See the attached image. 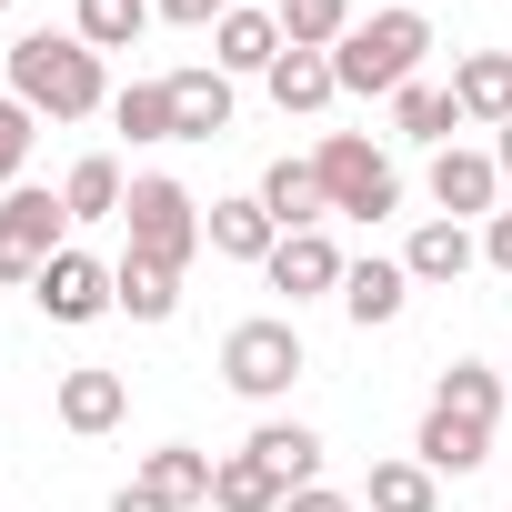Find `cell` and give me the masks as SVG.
<instances>
[{
    "label": "cell",
    "mask_w": 512,
    "mask_h": 512,
    "mask_svg": "<svg viewBox=\"0 0 512 512\" xmlns=\"http://www.w3.org/2000/svg\"><path fill=\"white\" fill-rule=\"evenodd\" d=\"M121 221H131V262H151V272H191V251H201V211H191L181 181H161V171L131 181Z\"/></svg>",
    "instance_id": "cell-3"
},
{
    "label": "cell",
    "mask_w": 512,
    "mask_h": 512,
    "mask_svg": "<svg viewBox=\"0 0 512 512\" xmlns=\"http://www.w3.org/2000/svg\"><path fill=\"white\" fill-rule=\"evenodd\" d=\"M302 372H312V362H302V332H292V322H241V332L221 342V382H231L241 402H282Z\"/></svg>",
    "instance_id": "cell-5"
},
{
    "label": "cell",
    "mask_w": 512,
    "mask_h": 512,
    "mask_svg": "<svg viewBox=\"0 0 512 512\" xmlns=\"http://www.w3.org/2000/svg\"><path fill=\"white\" fill-rule=\"evenodd\" d=\"M211 502H221V512H282L292 492H282L262 462H251V452H231V462H221V482H211Z\"/></svg>",
    "instance_id": "cell-26"
},
{
    "label": "cell",
    "mask_w": 512,
    "mask_h": 512,
    "mask_svg": "<svg viewBox=\"0 0 512 512\" xmlns=\"http://www.w3.org/2000/svg\"><path fill=\"white\" fill-rule=\"evenodd\" d=\"M342 251L322 241V231H282V251H272V292H292V302H312V292H342Z\"/></svg>",
    "instance_id": "cell-10"
},
{
    "label": "cell",
    "mask_w": 512,
    "mask_h": 512,
    "mask_svg": "<svg viewBox=\"0 0 512 512\" xmlns=\"http://www.w3.org/2000/svg\"><path fill=\"white\" fill-rule=\"evenodd\" d=\"M151 11H161V21H181V31H221L231 0H151Z\"/></svg>",
    "instance_id": "cell-32"
},
{
    "label": "cell",
    "mask_w": 512,
    "mask_h": 512,
    "mask_svg": "<svg viewBox=\"0 0 512 512\" xmlns=\"http://www.w3.org/2000/svg\"><path fill=\"white\" fill-rule=\"evenodd\" d=\"M362 502H372V512H432L442 492H432V472H422V462H372Z\"/></svg>",
    "instance_id": "cell-27"
},
{
    "label": "cell",
    "mask_w": 512,
    "mask_h": 512,
    "mask_svg": "<svg viewBox=\"0 0 512 512\" xmlns=\"http://www.w3.org/2000/svg\"><path fill=\"white\" fill-rule=\"evenodd\" d=\"M61 231H71V211L51 191H0V282H41L71 251Z\"/></svg>",
    "instance_id": "cell-6"
},
{
    "label": "cell",
    "mask_w": 512,
    "mask_h": 512,
    "mask_svg": "<svg viewBox=\"0 0 512 512\" xmlns=\"http://www.w3.org/2000/svg\"><path fill=\"white\" fill-rule=\"evenodd\" d=\"M452 101H462V121H512V51H472L462 71H452Z\"/></svg>",
    "instance_id": "cell-16"
},
{
    "label": "cell",
    "mask_w": 512,
    "mask_h": 512,
    "mask_svg": "<svg viewBox=\"0 0 512 512\" xmlns=\"http://www.w3.org/2000/svg\"><path fill=\"white\" fill-rule=\"evenodd\" d=\"M492 191H502V161H492V151H462V141H452V151L432 161V201H442L452 221H462V211H492Z\"/></svg>",
    "instance_id": "cell-13"
},
{
    "label": "cell",
    "mask_w": 512,
    "mask_h": 512,
    "mask_svg": "<svg viewBox=\"0 0 512 512\" xmlns=\"http://www.w3.org/2000/svg\"><path fill=\"white\" fill-rule=\"evenodd\" d=\"M31 101H11V91H0V191H21V161H31Z\"/></svg>",
    "instance_id": "cell-31"
},
{
    "label": "cell",
    "mask_w": 512,
    "mask_h": 512,
    "mask_svg": "<svg viewBox=\"0 0 512 512\" xmlns=\"http://www.w3.org/2000/svg\"><path fill=\"white\" fill-rule=\"evenodd\" d=\"M432 402H442V412H462V422H482V432H492V412H502V382H492V372H482V362H452V372H442V392H432Z\"/></svg>",
    "instance_id": "cell-30"
},
{
    "label": "cell",
    "mask_w": 512,
    "mask_h": 512,
    "mask_svg": "<svg viewBox=\"0 0 512 512\" xmlns=\"http://www.w3.org/2000/svg\"><path fill=\"white\" fill-rule=\"evenodd\" d=\"M121 201H131V181H121L111 151L71 161V181H61V211H71V221H121Z\"/></svg>",
    "instance_id": "cell-18"
},
{
    "label": "cell",
    "mask_w": 512,
    "mask_h": 512,
    "mask_svg": "<svg viewBox=\"0 0 512 512\" xmlns=\"http://www.w3.org/2000/svg\"><path fill=\"white\" fill-rule=\"evenodd\" d=\"M201 241L221 251V262H272V251H282V221L262 211V191H251V201H211Z\"/></svg>",
    "instance_id": "cell-8"
},
{
    "label": "cell",
    "mask_w": 512,
    "mask_h": 512,
    "mask_svg": "<svg viewBox=\"0 0 512 512\" xmlns=\"http://www.w3.org/2000/svg\"><path fill=\"white\" fill-rule=\"evenodd\" d=\"M211 482H221V462L191 452V442H161V452L141 462V492H161L171 512H181V502H211Z\"/></svg>",
    "instance_id": "cell-15"
},
{
    "label": "cell",
    "mask_w": 512,
    "mask_h": 512,
    "mask_svg": "<svg viewBox=\"0 0 512 512\" xmlns=\"http://www.w3.org/2000/svg\"><path fill=\"white\" fill-rule=\"evenodd\" d=\"M111 121H121L131 141H181V131H171V81H131V91L111 101Z\"/></svg>",
    "instance_id": "cell-29"
},
{
    "label": "cell",
    "mask_w": 512,
    "mask_h": 512,
    "mask_svg": "<svg viewBox=\"0 0 512 512\" xmlns=\"http://www.w3.org/2000/svg\"><path fill=\"white\" fill-rule=\"evenodd\" d=\"M402 272H412V282H462V272H472V231H462V221H422L412 251H402Z\"/></svg>",
    "instance_id": "cell-21"
},
{
    "label": "cell",
    "mask_w": 512,
    "mask_h": 512,
    "mask_svg": "<svg viewBox=\"0 0 512 512\" xmlns=\"http://www.w3.org/2000/svg\"><path fill=\"white\" fill-rule=\"evenodd\" d=\"M211 41H221V51H211V71H272V61L292 51V41H282V21H272V11H251V0H231Z\"/></svg>",
    "instance_id": "cell-9"
},
{
    "label": "cell",
    "mask_w": 512,
    "mask_h": 512,
    "mask_svg": "<svg viewBox=\"0 0 512 512\" xmlns=\"http://www.w3.org/2000/svg\"><path fill=\"white\" fill-rule=\"evenodd\" d=\"M282 512H352V502H342V492H322V482H312V492H292V502H282Z\"/></svg>",
    "instance_id": "cell-34"
},
{
    "label": "cell",
    "mask_w": 512,
    "mask_h": 512,
    "mask_svg": "<svg viewBox=\"0 0 512 512\" xmlns=\"http://www.w3.org/2000/svg\"><path fill=\"white\" fill-rule=\"evenodd\" d=\"M262 211H272L282 231H322V211H332V201H322V171H312V161H272V171H262Z\"/></svg>",
    "instance_id": "cell-14"
},
{
    "label": "cell",
    "mask_w": 512,
    "mask_h": 512,
    "mask_svg": "<svg viewBox=\"0 0 512 512\" xmlns=\"http://www.w3.org/2000/svg\"><path fill=\"white\" fill-rule=\"evenodd\" d=\"M482 452H492V432H482V422H462V412H442V402L422 412V442H412V462H422L432 482H442V472H482Z\"/></svg>",
    "instance_id": "cell-11"
},
{
    "label": "cell",
    "mask_w": 512,
    "mask_h": 512,
    "mask_svg": "<svg viewBox=\"0 0 512 512\" xmlns=\"http://www.w3.org/2000/svg\"><path fill=\"white\" fill-rule=\"evenodd\" d=\"M0 11H11V0H0Z\"/></svg>",
    "instance_id": "cell-38"
},
{
    "label": "cell",
    "mask_w": 512,
    "mask_h": 512,
    "mask_svg": "<svg viewBox=\"0 0 512 512\" xmlns=\"http://www.w3.org/2000/svg\"><path fill=\"white\" fill-rule=\"evenodd\" d=\"M492 161H502V171H512V121H502V151H492Z\"/></svg>",
    "instance_id": "cell-36"
},
{
    "label": "cell",
    "mask_w": 512,
    "mask_h": 512,
    "mask_svg": "<svg viewBox=\"0 0 512 512\" xmlns=\"http://www.w3.org/2000/svg\"><path fill=\"white\" fill-rule=\"evenodd\" d=\"M131 412V382L121 372H61V422L71 432H111Z\"/></svg>",
    "instance_id": "cell-19"
},
{
    "label": "cell",
    "mask_w": 512,
    "mask_h": 512,
    "mask_svg": "<svg viewBox=\"0 0 512 512\" xmlns=\"http://www.w3.org/2000/svg\"><path fill=\"white\" fill-rule=\"evenodd\" d=\"M171 131L181 141L231 131V71H171Z\"/></svg>",
    "instance_id": "cell-12"
},
{
    "label": "cell",
    "mask_w": 512,
    "mask_h": 512,
    "mask_svg": "<svg viewBox=\"0 0 512 512\" xmlns=\"http://www.w3.org/2000/svg\"><path fill=\"white\" fill-rule=\"evenodd\" d=\"M111 292H121L131 322H171V312H181V272H151V262H121Z\"/></svg>",
    "instance_id": "cell-25"
},
{
    "label": "cell",
    "mask_w": 512,
    "mask_h": 512,
    "mask_svg": "<svg viewBox=\"0 0 512 512\" xmlns=\"http://www.w3.org/2000/svg\"><path fill=\"white\" fill-rule=\"evenodd\" d=\"M392 121H402V141H432V151H452V131H462V101H452V91H432V81H412V91H392Z\"/></svg>",
    "instance_id": "cell-23"
},
{
    "label": "cell",
    "mask_w": 512,
    "mask_h": 512,
    "mask_svg": "<svg viewBox=\"0 0 512 512\" xmlns=\"http://www.w3.org/2000/svg\"><path fill=\"white\" fill-rule=\"evenodd\" d=\"M312 171H322V201H332V211H352V221L402 211V181H392V161H382L362 131H332V141L312 151Z\"/></svg>",
    "instance_id": "cell-4"
},
{
    "label": "cell",
    "mask_w": 512,
    "mask_h": 512,
    "mask_svg": "<svg viewBox=\"0 0 512 512\" xmlns=\"http://www.w3.org/2000/svg\"><path fill=\"white\" fill-rule=\"evenodd\" d=\"M31 302H41L51 322H101V312H121V292H111V272L91 262V251H61V262L31 282Z\"/></svg>",
    "instance_id": "cell-7"
},
{
    "label": "cell",
    "mask_w": 512,
    "mask_h": 512,
    "mask_svg": "<svg viewBox=\"0 0 512 512\" xmlns=\"http://www.w3.org/2000/svg\"><path fill=\"white\" fill-rule=\"evenodd\" d=\"M141 21H151V0H81V21H71V31H81L91 51H131Z\"/></svg>",
    "instance_id": "cell-28"
},
{
    "label": "cell",
    "mask_w": 512,
    "mask_h": 512,
    "mask_svg": "<svg viewBox=\"0 0 512 512\" xmlns=\"http://www.w3.org/2000/svg\"><path fill=\"white\" fill-rule=\"evenodd\" d=\"M422 51H432V21H422V11H372V21H352V31H342L332 81H342V91H362V101H392V91H412Z\"/></svg>",
    "instance_id": "cell-2"
},
{
    "label": "cell",
    "mask_w": 512,
    "mask_h": 512,
    "mask_svg": "<svg viewBox=\"0 0 512 512\" xmlns=\"http://www.w3.org/2000/svg\"><path fill=\"white\" fill-rule=\"evenodd\" d=\"M251 11H262V0H251Z\"/></svg>",
    "instance_id": "cell-37"
},
{
    "label": "cell",
    "mask_w": 512,
    "mask_h": 512,
    "mask_svg": "<svg viewBox=\"0 0 512 512\" xmlns=\"http://www.w3.org/2000/svg\"><path fill=\"white\" fill-rule=\"evenodd\" d=\"M402 292H412V272H402V262H352V272H342V312H352L362 332H372V322H392V312H402Z\"/></svg>",
    "instance_id": "cell-20"
},
{
    "label": "cell",
    "mask_w": 512,
    "mask_h": 512,
    "mask_svg": "<svg viewBox=\"0 0 512 512\" xmlns=\"http://www.w3.org/2000/svg\"><path fill=\"white\" fill-rule=\"evenodd\" d=\"M262 81H272V101H282V111H322V101L342 91V81H332V51H282Z\"/></svg>",
    "instance_id": "cell-22"
},
{
    "label": "cell",
    "mask_w": 512,
    "mask_h": 512,
    "mask_svg": "<svg viewBox=\"0 0 512 512\" xmlns=\"http://www.w3.org/2000/svg\"><path fill=\"white\" fill-rule=\"evenodd\" d=\"M482 262H492V272H512V211H492V231H482Z\"/></svg>",
    "instance_id": "cell-33"
},
{
    "label": "cell",
    "mask_w": 512,
    "mask_h": 512,
    "mask_svg": "<svg viewBox=\"0 0 512 512\" xmlns=\"http://www.w3.org/2000/svg\"><path fill=\"white\" fill-rule=\"evenodd\" d=\"M111 512H171V502H161V492H141V482H131V492H121V502H111Z\"/></svg>",
    "instance_id": "cell-35"
},
{
    "label": "cell",
    "mask_w": 512,
    "mask_h": 512,
    "mask_svg": "<svg viewBox=\"0 0 512 512\" xmlns=\"http://www.w3.org/2000/svg\"><path fill=\"white\" fill-rule=\"evenodd\" d=\"M272 21H282V41H292V51H342L352 0H272Z\"/></svg>",
    "instance_id": "cell-24"
},
{
    "label": "cell",
    "mask_w": 512,
    "mask_h": 512,
    "mask_svg": "<svg viewBox=\"0 0 512 512\" xmlns=\"http://www.w3.org/2000/svg\"><path fill=\"white\" fill-rule=\"evenodd\" d=\"M11 101H31L51 121H91L101 111V51L81 31H21L11 41Z\"/></svg>",
    "instance_id": "cell-1"
},
{
    "label": "cell",
    "mask_w": 512,
    "mask_h": 512,
    "mask_svg": "<svg viewBox=\"0 0 512 512\" xmlns=\"http://www.w3.org/2000/svg\"><path fill=\"white\" fill-rule=\"evenodd\" d=\"M251 462H262L282 492H312V472H322V442H312L302 422H262V432H251Z\"/></svg>",
    "instance_id": "cell-17"
}]
</instances>
